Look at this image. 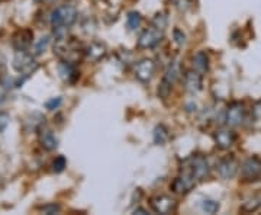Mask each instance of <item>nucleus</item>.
I'll return each instance as SVG.
<instances>
[{"mask_svg":"<svg viewBox=\"0 0 261 215\" xmlns=\"http://www.w3.org/2000/svg\"><path fill=\"white\" fill-rule=\"evenodd\" d=\"M54 54L61 61L77 64L82 60V57L84 56V48H82L80 42L75 41L74 38H67L64 35V37L56 38Z\"/></svg>","mask_w":261,"mask_h":215,"instance_id":"f257e3e1","label":"nucleus"},{"mask_svg":"<svg viewBox=\"0 0 261 215\" xmlns=\"http://www.w3.org/2000/svg\"><path fill=\"white\" fill-rule=\"evenodd\" d=\"M79 18V10L71 5H61L51 12L49 22L54 29H67L73 27Z\"/></svg>","mask_w":261,"mask_h":215,"instance_id":"f03ea898","label":"nucleus"},{"mask_svg":"<svg viewBox=\"0 0 261 215\" xmlns=\"http://www.w3.org/2000/svg\"><path fill=\"white\" fill-rule=\"evenodd\" d=\"M12 66L18 73L23 76L32 75L38 68L35 57L28 53V50L27 51H16V54L12 60Z\"/></svg>","mask_w":261,"mask_h":215,"instance_id":"7ed1b4c3","label":"nucleus"},{"mask_svg":"<svg viewBox=\"0 0 261 215\" xmlns=\"http://www.w3.org/2000/svg\"><path fill=\"white\" fill-rule=\"evenodd\" d=\"M163 38H164V31L154 27L151 23L148 28H145L140 34L138 41H137V47L140 50H148V48L157 47L160 42L163 41Z\"/></svg>","mask_w":261,"mask_h":215,"instance_id":"20e7f679","label":"nucleus"},{"mask_svg":"<svg viewBox=\"0 0 261 215\" xmlns=\"http://www.w3.org/2000/svg\"><path fill=\"white\" fill-rule=\"evenodd\" d=\"M149 205L157 214H174L177 211V201L167 195H155L149 199Z\"/></svg>","mask_w":261,"mask_h":215,"instance_id":"39448f33","label":"nucleus"},{"mask_svg":"<svg viewBox=\"0 0 261 215\" xmlns=\"http://www.w3.org/2000/svg\"><path fill=\"white\" fill-rule=\"evenodd\" d=\"M189 170L192 172V175L195 176L196 180H205L211 175L209 161L202 154H196L189 160Z\"/></svg>","mask_w":261,"mask_h":215,"instance_id":"423d86ee","label":"nucleus"},{"mask_svg":"<svg viewBox=\"0 0 261 215\" xmlns=\"http://www.w3.org/2000/svg\"><path fill=\"white\" fill-rule=\"evenodd\" d=\"M155 75V61L151 58H142L134 67V76L141 83H148Z\"/></svg>","mask_w":261,"mask_h":215,"instance_id":"0eeeda50","label":"nucleus"},{"mask_svg":"<svg viewBox=\"0 0 261 215\" xmlns=\"http://www.w3.org/2000/svg\"><path fill=\"white\" fill-rule=\"evenodd\" d=\"M196 185V179L195 176L192 175V172L189 170V168L186 170H183V173L177 176V178L173 180L171 183V190L177 195H185V194H189Z\"/></svg>","mask_w":261,"mask_h":215,"instance_id":"6e6552de","label":"nucleus"},{"mask_svg":"<svg viewBox=\"0 0 261 215\" xmlns=\"http://www.w3.org/2000/svg\"><path fill=\"white\" fill-rule=\"evenodd\" d=\"M238 170H240V164L232 156L224 157L216 163V173L225 180L235 178L238 175Z\"/></svg>","mask_w":261,"mask_h":215,"instance_id":"1a4fd4ad","label":"nucleus"},{"mask_svg":"<svg viewBox=\"0 0 261 215\" xmlns=\"http://www.w3.org/2000/svg\"><path fill=\"white\" fill-rule=\"evenodd\" d=\"M244 105L241 102H232L225 112V124L229 128H237L244 121Z\"/></svg>","mask_w":261,"mask_h":215,"instance_id":"9d476101","label":"nucleus"},{"mask_svg":"<svg viewBox=\"0 0 261 215\" xmlns=\"http://www.w3.org/2000/svg\"><path fill=\"white\" fill-rule=\"evenodd\" d=\"M34 42V32L28 28L18 29L12 35V47L16 51H27Z\"/></svg>","mask_w":261,"mask_h":215,"instance_id":"9b49d317","label":"nucleus"},{"mask_svg":"<svg viewBox=\"0 0 261 215\" xmlns=\"http://www.w3.org/2000/svg\"><path fill=\"white\" fill-rule=\"evenodd\" d=\"M241 176L244 180H257L261 176V160L250 157L241 164Z\"/></svg>","mask_w":261,"mask_h":215,"instance_id":"f8f14e48","label":"nucleus"},{"mask_svg":"<svg viewBox=\"0 0 261 215\" xmlns=\"http://www.w3.org/2000/svg\"><path fill=\"white\" fill-rule=\"evenodd\" d=\"M37 131L38 141H39L42 149L47 150V151H54L58 147V138H57L56 134L51 128H48L45 125H41Z\"/></svg>","mask_w":261,"mask_h":215,"instance_id":"ddd939ff","label":"nucleus"},{"mask_svg":"<svg viewBox=\"0 0 261 215\" xmlns=\"http://www.w3.org/2000/svg\"><path fill=\"white\" fill-rule=\"evenodd\" d=\"M106 54H108V47L105 42L100 41H93L84 48V57L92 63H99L106 57Z\"/></svg>","mask_w":261,"mask_h":215,"instance_id":"4468645a","label":"nucleus"},{"mask_svg":"<svg viewBox=\"0 0 261 215\" xmlns=\"http://www.w3.org/2000/svg\"><path fill=\"white\" fill-rule=\"evenodd\" d=\"M214 140L215 144H216L219 149L228 150L231 149L233 144H235V141H237V134H235L232 130H229V127H228V128H221V130L215 131Z\"/></svg>","mask_w":261,"mask_h":215,"instance_id":"2eb2a0df","label":"nucleus"},{"mask_svg":"<svg viewBox=\"0 0 261 215\" xmlns=\"http://www.w3.org/2000/svg\"><path fill=\"white\" fill-rule=\"evenodd\" d=\"M183 83H185V89L190 93H197L202 90L203 87V77L202 73L196 71V70H189L185 73V79H183Z\"/></svg>","mask_w":261,"mask_h":215,"instance_id":"dca6fc26","label":"nucleus"},{"mask_svg":"<svg viewBox=\"0 0 261 215\" xmlns=\"http://www.w3.org/2000/svg\"><path fill=\"white\" fill-rule=\"evenodd\" d=\"M58 75L61 77V80L65 82V83H74L75 80L80 77V73L77 71L75 64L67 63V61H61L58 64Z\"/></svg>","mask_w":261,"mask_h":215,"instance_id":"f3484780","label":"nucleus"},{"mask_svg":"<svg viewBox=\"0 0 261 215\" xmlns=\"http://www.w3.org/2000/svg\"><path fill=\"white\" fill-rule=\"evenodd\" d=\"M192 64H193V70L205 75L209 70V57L205 51H197L195 56L192 57Z\"/></svg>","mask_w":261,"mask_h":215,"instance_id":"a211bd4d","label":"nucleus"},{"mask_svg":"<svg viewBox=\"0 0 261 215\" xmlns=\"http://www.w3.org/2000/svg\"><path fill=\"white\" fill-rule=\"evenodd\" d=\"M178 77H180V66H178L177 61H171L168 64L166 73H164L163 80L170 84H174L178 80Z\"/></svg>","mask_w":261,"mask_h":215,"instance_id":"6ab92c4d","label":"nucleus"},{"mask_svg":"<svg viewBox=\"0 0 261 215\" xmlns=\"http://www.w3.org/2000/svg\"><path fill=\"white\" fill-rule=\"evenodd\" d=\"M141 23H142V16H141L140 12L132 10V12L128 13V16H126V28H128V31H130V32L137 31L141 27Z\"/></svg>","mask_w":261,"mask_h":215,"instance_id":"aec40b11","label":"nucleus"},{"mask_svg":"<svg viewBox=\"0 0 261 215\" xmlns=\"http://www.w3.org/2000/svg\"><path fill=\"white\" fill-rule=\"evenodd\" d=\"M200 208H202V211L206 212V214H216L218 211H219V202H216L214 199H205L202 204H200Z\"/></svg>","mask_w":261,"mask_h":215,"instance_id":"412c9836","label":"nucleus"},{"mask_svg":"<svg viewBox=\"0 0 261 215\" xmlns=\"http://www.w3.org/2000/svg\"><path fill=\"white\" fill-rule=\"evenodd\" d=\"M168 140V131L164 125H157L154 130V141L155 144H164Z\"/></svg>","mask_w":261,"mask_h":215,"instance_id":"4be33fe9","label":"nucleus"},{"mask_svg":"<svg viewBox=\"0 0 261 215\" xmlns=\"http://www.w3.org/2000/svg\"><path fill=\"white\" fill-rule=\"evenodd\" d=\"M51 168H53V172H54V173H61V172H64V169L67 168V160H65L64 156H57L56 159L53 160Z\"/></svg>","mask_w":261,"mask_h":215,"instance_id":"5701e85b","label":"nucleus"},{"mask_svg":"<svg viewBox=\"0 0 261 215\" xmlns=\"http://www.w3.org/2000/svg\"><path fill=\"white\" fill-rule=\"evenodd\" d=\"M151 23L154 25V27H157V28L160 29H166V27H167V15L164 13V12H161V13H157L155 16H154V19L151 20Z\"/></svg>","mask_w":261,"mask_h":215,"instance_id":"b1692460","label":"nucleus"},{"mask_svg":"<svg viewBox=\"0 0 261 215\" xmlns=\"http://www.w3.org/2000/svg\"><path fill=\"white\" fill-rule=\"evenodd\" d=\"M48 44H49V37H48V35L39 38V39H38V42L35 44V48H34V54H35V56L42 54V53L47 50Z\"/></svg>","mask_w":261,"mask_h":215,"instance_id":"393cba45","label":"nucleus"},{"mask_svg":"<svg viewBox=\"0 0 261 215\" xmlns=\"http://www.w3.org/2000/svg\"><path fill=\"white\" fill-rule=\"evenodd\" d=\"M39 211L41 212H44V214H58L60 211H61V206L58 205V204H47V205H42L39 208Z\"/></svg>","mask_w":261,"mask_h":215,"instance_id":"a878e982","label":"nucleus"},{"mask_svg":"<svg viewBox=\"0 0 261 215\" xmlns=\"http://www.w3.org/2000/svg\"><path fill=\"white\" fill-rule=\"evenodd\" d=\"M171 87H173V84H170L167 83V82H161V84H160V87H159V96L160 98H167L168 93L171 92Z\"/></svg>","mask_w":261,"mask_h":215,"instance_id":"bb28decb","label":"nucleus"},{"mask_svg":"<svg viewBox=\"0 0 261 215\" xmlns=\"http://www.w3.org/2000/svg\"><path fill=\"white\" fill-rule=\"evenodd\" d=\"M173 3H174V6H176L178 10H181V12H186L187 9L192 8V0H173Z\"/></svg>","mask_w":261,"mask_h":215,"instance_id":"cd10ccee","label":"nucleus"},{"mask_svg":"<svg viewBox=\"0 0 261 215\" xmlns=\"http://www.w3.org/2000/svg\"><path fill=\"white\" fill-rule=\"evenodd\" d=\"M61 102H63V99L60 96L58 98H53V99H49V101L45 102V108H47L48 111H54V109H57L61 105Z\"/></svg>","mask_w":261,"mask_h":215,"instance_id":"c85d7f7f","label":"nucleus"},{"mask_svg":"<svg viewBox=\"0 0 261 215\" xmlns=\"http://www.w3.org/2000/svg\"><path fill=\"white\" fill-rule=\"evenodd\" d=\"M251 115L255 121H261V99L260 101H257V102L252 105Z\"/></svg>","mask_w":261,"mask_h":215,"instance_id":"c756f323","label":"nucleus"},{"mask_svg":"<svg viewBox=\"0 0 261 215\" xmlns=\"http://www.w3.org/2000/svg\"><path fill=\"white\" fill-rule=\"evenodd\" d=\"M9 121H10V116L8 115V113L0 112V132L6 130V127L9 125Z\"/></svg>","mask_w":261,"mask_h":215,"instance_id":"7c9ffc66","label":"nucleus"},{"mask_svg":"<svg viewBox=\"0 0 261 215\" xmlns=\"http://www.w3.org/2000/svg\"><path fill=\"white\" fill-rule=\"evenodd\" d=\"M174 39H176V42H177L178 45H183L185 42H186V35L183 34V31H180V29H174Z\"/></svg>","mask_w":261,"mask_h":215,"instance_id":"2f4dec72","label":"nucleus"},{"mask_svg":"<svg viewBox=\"0 0 261 215\" xmlns=\"http://www.w3.org/2000/svg\"><path fill=\"white\" fill-rule=\"evenodd\" d=\"M138 212H140V214H148V212H147L145 209H142V208H138V209L134 211V214H138Z\"/></svg>","mask_w":261,"mask_h":215,"instance_id":"473e14b6","label":"nucleus"},{"mask_svg":"<svg viewBox=\"0 0 261 215\" xmlns=\"http://www.w3.org/2000/svg\"><path fill=\"white\" fill-rule=\"evenodd\" d=\"M37 2H41V0H37Z\"/></svg>","mask_w":261,"mask_h":215,"instance_id":"72a5a7b5","label":"nucleus"}]
</instances>
